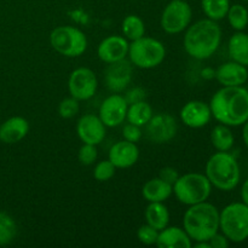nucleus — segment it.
Wrapping results in <instances>:
<instances>
[{
    "label": "nucleus",
    "mask_w": 248,
    "mask_h": 248,
    "mask_svg": "<svg viewBox=\"0 0 248 248\" xmlns=\"http://www.w3.org/2000/svg\"><path fill=\"white\" fill-rule=\"evenodd\" d=\"M212 116L227 126L244 125L248 120V90L242 86H223L210 102Z\"/></svg>",
    "instance_id": "f257e3e1"
},
{
    "label": "nucleus",
    "mask_w": 248,
    "mask_h": 248,
    "mask_svg": "<svg viewBox=\"0 0 248 248\" xmlns=\"http://www.w3.org/2000/svg\"><path fill=\"white\" fill-rule=\"evenodd\" d=\"M222 41V29L216 21L200 19L186 29L183 45L186 52L195 60L212 57Z\"/></svg>",
    "instance_id": "f03ea898"
},
{
    "label": "nucleus",
    "mask_w": 248,
    "mask_h": 248,
    "mask_svg": "<svg viewBox=\"0 0 248 248\" xmlns=\"http://www.w3.org/2000/svg\"><path fill=\"white\" fill-rule=\"evenodd\" d=\"M183 228L191 241H208L219 232V211L207 201L189 206L184 213Z\"/></svg>",
    "instance_id": "7ed1b4c3"
},
{
    "label": "nucleus",
    "mask_w": 248,
    "mask_h": 248,
    "mask_svg": "<svg viewBox=\"0 0 248 248\" xmlns=\"http://www.w3.org/2000/svg\"><path fill=\"white\" fill-rule=\"evenodd\" d=\"M205 174L212 186L223 191L236 188L241 178L237 160L228 152H218L208 159Z\"/></svg>",
    "instance_id": "20e7f679"
},
{
    "label": "nucleus",
    "mask_w": 248,
    "mask_h": 248,
    "mask_svg": "<svg viewBox=\"0 0 248 248\" xmlns=\"http://www.w3.org/2000/svg\"><path fill=\"white\" fill-rule=\"evenodd\" d=\"M212 193V184L206 174L190 172L179 176L173 184V194L177 200L186 206L207 201Z\"/></svg>",
    "instance_id": "39448f33"
},
{
    "label": "nucleus",
    "mask_w": 248,
    "mask_h": 248,
    "mask_svg": "<svg viewBox=\"0 0 248 248\" xmlns=\"http://www.w3.org/2000/svg\"><path fill=\"white\" fill-rule=\"evenodd\" d=\"M127 57L133 67L153 69L164 62L166 48L160 40L144 35L137 40L131 41Z\"/></svg>",
    "instance_id": "423d86ee"
},
{
    "label": "nucleus",
    "mask_w": 248,
    "mask_h": 248,
    "mask_svg": "<svg viewBox=\"0 0 248 248\" xmlns=\"http://www.w3.org/2000/svg\"><path fill=\"white\" fill-rule=\"evenodd\" d=\"M219 229L228 240L235 244L248 239V206L234 202L225 206L219 212Z\"/></svg>",
    "instance_id": "0eeeda50"
},
{
    "label": "nucleus",
    "mask_w": 248,
    "mask_h": 248,
    "mask_svg": "<svg viewBox=\"0 0 248 248\" xmlns=\"http://www.w3.org/2000/svg\"><path fill=\"white\" fill-rule=\"evenodd\" d=\"M53 50L65 57H80L87 50V38L82 31L72 26L56 27L50 34Z\"/></svg>",
    "instance_id": "6e6552de"
},
{
    "label": "nucleus",
    "mask_w": 248,
    "mask_h": 248,
    "mask_svg": "<svg viewBox=\"0 0 248 248\" xmlns=\"http://www.w3.org/2000/svg\"><path fill=\"white\" fill-rule=\"evenodd\" d=\"M193 10L186 0H171L161 14L160 24L167 34H179L191 23Z\"/></svg>",
    "instance_id": "1a4fd4ad"
},
{
    "label": "nucleus",
    "mask_w": 248,
    "mask_h": 248,
    "mask_svg": "<svg viewBox=\"0 0 248 248\" xmlns=\"http://www.w3.org/2000/svg\"><path fill=\"white\" fill-rule=\"evenodd\" d=\"M98 79L92 69L80 67L73 70L68 79V91L73 98L79 102L89 101L96 94Z\"/></svg>",
    "instance_id": "9d476101"
},
{
    "label": "nucleus",
    "mask_w": 248,
    "mask_h": 248,
    "mask_svg": "<svg viewBox=\"0 0 248 248\" xmlns=\"http://www.w3.org/2000/svg\"><path fill=\"white\" fill-rule=\"evenodd\" d=\"M178 125L177 120L167 113L153 114L145 125V136L155 144H165L176 137Z\"/></svg>",
    "instance_id": "9b49d317"
},
{
    "label": "nucleus",
    "mask_w": 248,
    "mask_h": 248,
    "mask_svg": "<svg viewBox=\"0 0 248 248\" xmlns=\"http://www.w3.org/2000/svg\"><path fill=\"white\" fill-rule=\"evenodd\" d=\"M128 104L124 96L113 93L102 102L98 116L107 127H118L126 120Z\"/></svg>",
    "instance_id": "f8f14e48"
},
{
    "label": "nucleus",
    "mask_w": 248,
    "mask_h": 248,
    "mask_svg": "<svg viewBox=\"0 0 248 248\" xmlns=\"http://www.w3.org/2000/svg\"><path fill=\"white\" fill-rule=\"evenodd\" d=\"M133 65L130 60H121L108 64L104 73V81L107 87L113 93L125 91L132 80Z\"/></svg>",
    "instance_id": "ddd939ff"
},
{
    "label": "nucleus",
    "mask_w": 248,
    "mask_h": 248,
    "mask_svg": "<svg viewBox=\"0 0 248 248\" xmlns=\"http://www.w3.org/2000/svg\"><path fill=\"white\" fill-rule=\"evenodd\" d=\"M77 133L82 143L98 145L106 138L107 126L102 123L98 115L85 114L78 120Z\"/></svg>",
    "instance_id": "4468645a"
},
{
    "label": "nucleus",
    "mask_w": 248,
    "mask_h": 248,
    "mask_svg": "<svg viewBox=\"0 0 248 248\" xmlns=\"http://www.w3.org/2000/svg\"><path fill=\"white\" fill-rule=\"evenodd\" d=\"M130 43L125 36L109 35L99 43L97 55L102 62L110 64L118 61L125 60L128 55Z\"/></svg>",
    "instance_id": "2eb2a0df"
},
{
    "label": "nucleus",
    "mask_w": 248,
    "mask_h": 248,
    "mask_svg": "<svg viewBox=\"0 0 248 248\" xmlns=\"http://www.w3.org/2000/svg\"><path fill=\"white\" fill-rule=\"evenodd\" d=\"M181 120L190 128H201L208 125L212 119L210 104L202 101H189L181 109Z\"/></svg>",
    "instance_id": "dca6fc26"
},
{
    "label": "nucleus",
    "mask_w": 248,
    "mask_h": 248,
    "mask_svg": "<svg viewBox=\"0 0 248 248\" xmlns=\"http://www.w3.org/2000/svg\"><path fill=\"white\" fill-rule=\"evenodd\" d=\"M140 159V149L137 144L128 140H119L114 143L108 153V160L116 169H130Z\"/></svg>",
    "instance_id": "f3484780"
},
{
    "label": "nucleus",
    "mask_w": 248,
    "mask_h": 248,
    "mask_svg": "<svg viewBox=\"0 0 248 248\" xmlns=\"http://www.w3.org/2000/svg\"><path fill=\"white\" fill-rule=\"evenodd\" d=\"M216 79L222 86H242L248 79L247 67L234 61L223 63L216 69Z\"/></svg>",
    "instance_id": "a211bd4d"
},
{
    "label": "nucleus",
    "mask_w": 248,
    "mask_h": 248,
    "mask_svg": "<svg viewBox=\"0 0 248 248\" xmlns=\"http://www.w3.org/2000/svg\"><path fill=\"white\" fill-rule=\"evenodd\" d=\"M29 123L23 116H12L0 125V140L5 144H16L27 137Z\"/></svg>",
    "instance_id": "6ab92c4d"
},
{
    "label": "nucleus",
    "mask_w": 248,
    "mask_h": 248,
    "mask_svg": "<svg viewBox=\"0 0 248 248\" xmlns=\"http://www.w3.org/2000/svg\"><path fill=\"white\" fill-rule=\"evenodd\" d=\"M156 246L159 248H190L193 242L184 228L182 229L179 227L167 225L159 232Z\"/></svg>",
    "instance_id": "aec40b11"
},
{
    "label": "nucleus",
    "mask_w": 248,
    "mask_h": 248,
    "mask_svg": "<svg viewBox=\"0 0 248 248\" xmlns=\"http://www.w3.org/2000/svg\"><path fill=\"white\" fill-rule=\"evenodd\" d=\"M173 194V186L160 177L148 181L142 188V195L148 202H165Z\"/></svg>",
    "instance_id": "412c9836"
},
{
    "label": "nucleus",
    "mask_w": 248,
    "mask_h": 248,
    "mask_svg": "<svg viewBox=\"0 0 248 248\" xmlns=\"http://www.w3.org/2000/svg\"><path fill=\"white\" fill-rule=\"evenodd\" d=\"M144 217L147 224L160 232L169 225L170 211L164 202H149L145 208Z\"/></svg>",
    "instance_id": "4be33fe9"
},
{
    "label": "nucleus",
    "mask_w": 248,
    "mask_h": 248,
    "mask_svg": "<svg viewBox=\"0 0 248 248\" xmlns=\"http://www.w3.org/2000/svg\"><path fill=\"white\" fill-rule=\"evenodd\" d=\"M229 56L234 62L248 65V34L237 31L229 39Z\"/></svg>",
    "instance_id": "5701e85b"
},
{
    "label": "nucleus",
    "mask_w": 248,
    "mask_h": 248,
    "mask_svg": "<svg viewBox=\"0 0 248 248\" xmlns=\"http://www.w3.org/2000/svg\"><path fill=\"white\" fill-rule=\"evenodd\" d=\"M153 108L147 101H140L136 103L128 104L127 108V115H126V120L128 123L137 125L140 127L147 125L148 121L152 119L153 116Z\"/></svg>",
    "instance_id": "b1692460"
},
{
    "label": "nucleus",
    "mask_w": 248,
    "mask_h": 248,
    "mask_svg": "<svg viewBox=\"0 0 248 248\" xmlns=\"http://www.w3.org/2000/svg\"><path fill=\"white\" fill-rule=\"evenodd\" d=\"M235 138L229 126L224 124L215 126L211 132V143L218 152H229L234 147Z\"/></svg>",
    "instance_id": "393cba45"
},
{
    "label": "nucleus",
    "mask_w": 248,
    "mask_h": 248,
    "mask_svg": "<svg viewBox=\"0 0 248 248\" xmlns=\"http://www.w3.org/2000/svg\"><path fill=\"white\" fill-rule=\"evenodd\" d=\"M123 34L127 40H137L142 38L145 34V24L144 21L137 15H128L124 18L121 24Z\"/></svg>",
    "instance_id": "a878e982"
},
{
    "label": "nucleus",
    "mask_w": 248,
    "mask_h": 248,
    "mask_svg": "<svg viewBox=\"0 0 248 248\" xmlns=\"http://www.w3.org/2000/svg\"><path fill=\"white\" fill-rule=\"evenodd\" d=\"M230 0H201V9L206 17L212 21H220L227 17Z\"/></svg>",
    "instance_id": "bb28decb"
},
{
    "label": "nucleus",
    "mask_w": 248,
    "mask_h": 248,
    "mask_svg": "<svg viewBox=\"0 0 248 248\" xmlns=\"http://www.w3.org/2000/svg\"><path fill=\"white\" fill-rule=\"evenodd\" d=\"M228 21L235 31H244L248 26V10L244 5L234 4L229 7V11L227 14Z\"/></svg>",
    "instance_id": "cd10ccee"
},
{
    "label": "nucleus",
    "mask_w": 248,
    "mask_h": 248,
    "mask_svg": "<svg viewBox=\"0 0 248 248\" xmlns=\"http://www.w3.org/2000/svg\"><path fill=\"white\" fill-rule=\"evenodd\" d=\"M17 234V225L12 217L0 212V246H5L14 241Z\"/></svg>",
    "instance_id": "c85d7f7f"
},
{
    "label": "nucleus",
    "mask_w": 248,
    "mask_h": 248,
    "mask_svg": "<svg viewBox=\"0 0 248 248\" xmlns=\"http://www.w3.org/2000/svg\"><path fill=\"white\" fill-rule=\"evenodd\" d=\"M80 106L79 101L73 98L72 96L62 99L61 103L58 104V114L63 119H73L79 114Z\"/></svg>",
    "instance_id": "c756f323"
},
{
    "label": "nucleus",
    "mask_w": 248,
    "mask_h": 248,
    "mask_svg": "<svg viewBox=\"0 0 248 248\" xmlns=\"http://www.w3.org/2000/svg\"><path fill=\"white\" fill-rule=\"evenodd\" d=\"M115 171L116 167L109 160H103V161H99L94 166L93 177L98 182H107L113 178Z\"/></svg>",
    "instance_id": "7c9ffc66"
},
{
    "label": "nucleus",
    "mask_w": 248,
    "mask_h": 248,
    "mask_svg": "<svg viewBox=\"0 0 248 248\" xmlns=\"http://www.w3.org/2000/svg\"><path fill=\"white\" fill-rule=\"evenodd\" d=\"M97 156H98V152H97L96 145L82 143L79 153H78V159H79L80 164L84 165V166H90V165L94 164Z\"/></svg>",
    "instance_id": "2f4dec72"
},
{
    "label": "nucleus",
    "mask_w": 248,
    "mask_h": 248,
    "mask_svg": "<svg viewBox=\"0 0 248 248\" xmlns=\"http://www.w3.org/2000/svg\"><path fill=\"white\" fill-rule=\"evenodd\" d=\"M157 235H159V230L150 227L149 224L142 225V227H140V229L137 232L138 241L143 245H147V246L156 245Z\"/></svg>",
    "instance_id": "473e14b6"
},
{
    "label": "nucleus",
    "mask_w": 248,
    "mask_h": 248,
    "mask_svg": "<svg viewBox=\"0 0 248 248\" xmlns=\"http://www.w3.org/2000/svg\"><path fill=\"white\" fill-rule=\"evenodd\" d=\"M143 132L142 127L137 125H133V124L128 123L124 126L123 128V137L125 140H128V142L137 143L140 142V138H142Z\"/></svg>",
    "instance_id": "72a5a7b5"
},
{
    "label": "nucleus",
    "mask_w": 248,
    "mask_h": 248,
    "mask_svg": "<svg viewBox=\"0 0 248 248\" xmlns=\"http://www.w3.org/2000/svg\"><path fill=\"white\" fill-rule=\"evenodd\" d=\"M145 97H147V93H145V90L142 89V87H133V89H130L128 91H126V93L124 94V98L126 99L127 104L144 101Z\"/></svg>",
    "instance_id": "f704fd0d"
},
{
    "label": "nucleus",
    "mask_w": 248,
    "mask_h": 248,
    "mask_svg": "<svg viewBox=\"0 0 248 248\" xmlns=\"http://www.w3.org/2000/svg\"><path fill=\"white\" fill-rule=\"evenodd\" d=\"M159 177L162 179V181L167 182V183L171 184V186H173V184L176 183V181L178 179L179 173L176 169L167 166V167H164V169L160 170Z\"/></svg>",
    "instance_id": "c9c22d12"
},
{
    "label": "nucleus",
    "mask_w": 248,
    "mask_h": 248,
    "mask_svg": "<svg viewBox=\"0 0 248 248\" xmlns=\"http://www.w3.org/2000/svg\"><path fill=\"white\" fill-rule=\"evenodd\" d=\"M208 242H210L211 248H227L229 247L230 241L223 232L222 234H220V232H216V234L208 240Z\"/></svg>",
    "instance_id": "e433bc0d"
},
{
    "label": "nucleus",
    "mask_w": 248,
    "mask_h": 248,
    "mask_svg": "<svg viewBox=\"0 0 248 248\" xmlns=\"http://www.w3.org/2000/svg\"><path fill=\"white\" fill-rule=\"evenodd\" d=\"M201 77L203 78L205 80H211V79H216V70L212 69L210 67H206L201 70Z\"/></svg>",
    "instance_id": "4c0bfd02"
},
{
    "label": "nucleus",
    "mask_w": 248,
    "mask_h": 248,
    "mask_svg": "<svg viewBox=\"0 0 248 248\" xmlns=\"http://www.w3.org/2000/svg\"><path fill=\"white\" fill-rule=\"evenodd\" d=\"M241 199H242V202L246 203L248 206V178L245 181L244 186L241 188Z\"/></svg>",
    "instance_id": "58836bf2"
},
{
    "label": "nucleus",
    "mask_w": 248,
    "mask_h": 248,
    "mask_svg": "<svg viewBox=\"0 0 248 248\" xmlns=\"http://www.w3.org/2000/svg\"><path fill=\"white\" fill-rule=\"evenodd\" d=\"M242 138H244V142L248 148V120L244 124V130H242Z\"/></svg>",
    "instance_id": "ea45409f"
},
{
    "label": "nucleus",
    "mask_w": 248,
    "mask_h": 248,
    "mask_svg": "<svg viewBox=\"0 0 248 248\" xmlns=\"http://www.w3.org/2000/svg\"><path fill=\"white\" fill-rule=\"evenodd\" d=\"M195 248H211V245L208 241H201V242H196Z\"/></svg>",
    "instance_id": "a19ab883"
},
{
    "label": "nucleus",
    "mask_w": 248,
    "mask_h": 248,
    "mask_svg": "<svg viewBox=\"0 0 248 248\" xmlns=\"http://www.w3.org/2000/svg\"><path fill=\"white\" fill-rule=\"evenodd\" d=\"M244 1H248V0H244Z\"/></svg>",
    "instance_id": "79ce46f5"
}]
</instances>
